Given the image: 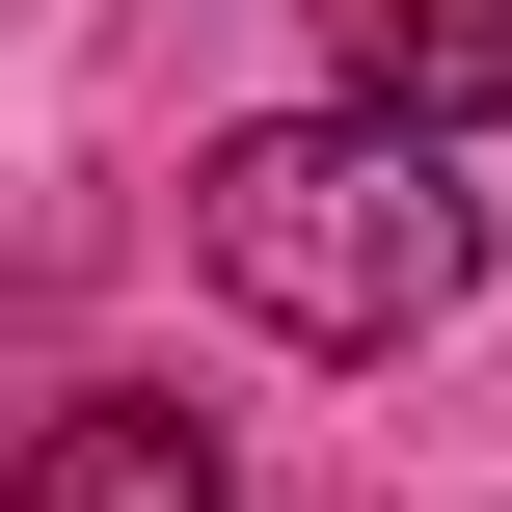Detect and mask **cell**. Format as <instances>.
Returning a JSON list of instances; mask_svg holds the SVG:
<instances>
[{
	"label": "cell",
	"mask_w": 512,
	"mask_h": 512,
	"mask_svg": "<svg viewBox=\"0 0 512 512\" xmlns=\"http://www.w3.org/2000/svg\"><path fill=\"white\" fill-rule=\"evenodd\" d=\"M189 270H216L270 351H432V324L486 297V216H459V162H432L405 108H270V135L189 162Z\"/></svg>",
	"instance_id": "6da1fadb"
},
{
	"label": "cell",
	"mask_w": 512,
	"mask_h": 512,
	"mask_svg": "<svg viewBox=\"0 0 512 512\" xmlns=\"http://www.w3.org/2000/svg\"><path fill=\"white\" fill-rule=\"evenodd\" d=\"M324 81L405 108V135H486L512 108V0H324Z\"/></svg>",
	"instance_id": "7a4b0ae2"
},
{
	"label": "cell",
	"mask_w": 512,
	"mask_h": 512,
	"mask_svg": "<svg viewBox=\"0 0 512 512\" xmlns=\"http://www.w3.org/2000/svg\"><path fill=\"white\" fill-rule=\"evenodd\" d=\"M0 512H216V432H189V405H135V378H108V405H54V432H27V459H0Z\"/></svg>",
	"instance_id": "3957f363"
}]
</instances>
